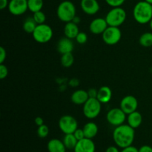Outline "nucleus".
<instances>
[{
	"label": "nucleus",
	"instance_id": "obj_22",
	"mask_svg": "<svg viewBox=\"0 0 152 152\" xmlns=\"http://www.w3.org/2000/svg\"><path fill=\"white\" fill-rule=\"evenodd\" d=\"M63 142L65 144V147L67 149H74L76 145H77V138L74 135V134H65V137H63Z\"/></svg>",
	"mask_w": 152,
	"mask_h": 152
},
{
	"label": "nucleus",
	"instance_id": "obj_29",
	"mask_svg": "<svg viewBox=\"0 0 152 152\" xmlns=\"http://www.w3.org/2000/svg\"><path fill=\"white\" fill-rule=\"evenodd\" d=\"M76 41L77 42V43L80 45H83L85 43L87 42L88 41V35L85 32H80L78 34V35L76 37Z\"/></svg>",
	"mask_w": 152,
	"mask_h": 152
},
{
	"label": "nucleus",
	"instance_id": "obj_42",
	"mask_svg": "<svg viewBox=\"0 0 152 152\" xmlns=\"http://www.w3.org/2000/svg\"><path fill=\"white\" fill-rule=\"evenodd\" d=\"M145 1H147V2H148V3H149V4H152V0H145Z\"/></svg>",
	"mask_w": 152,
	"mask_h": 152
},
{
	"label": "nucleus",
	"instance_id": "obj_21",
	"mask_svg": "<svg viewBox=\"0 0 152 152\" xmlns=\"http://www.w3.org/2000/svg\"><path fill=\"white\" fill-rule=\"evenodd\" d=\"M83 129L85 134V137L86 138H89V139L94 138L98 134V131H99L97 125L94 122H88L86 124H85Z\"/></svg>",
	"mask_w": 152,
	"mask_h": 152
},
{
	"label": "nucleus",
	"instance_id": "obj_32",
	"mask_svg": "<svg viewBox=\"0 0 152 152\" xmlns=\"http://www.w3.org/2000/svg\"><path fill=\"white\" fill-rule=\"evenodd\" d=\"M74 135L75 136V137L77 138L78 141L80 140L84 139V138L86 137L83 129H77V130L74 132Z\"/></svg>",
	"mask_w": 152,
	"mask_h": 152
},
{
	"label": "nucleus",
	"instance_id": "obj_15",
	"mask_svg": "<svg viewBox=\"0 0 152 152\" xmlns=\"http://www.w3.org/2000/svg\"><path fill=\"white\" fill-rule=\"evenodd\" d=\"M56 48L59 53H60L61 54H65V53H71L73 51L74 45L72 39L65 37L58 42Z\"/></svg>",
	"mask_w": 152,
	"mask_h": 152
},
{
	"label": "nucleus",
	"instance_id": "obj_7",
	"mask_svg": "<svg viewBox=\"0 0 152 152\" xmlns=\"http://www.w3.org/2000/svg\"><path fill=\"white\" fill-rule=\"evenodd\" d=\"M106 120L110 125L117 127L124 124L127 120V114L120 108H114L108 111Z\"/></svg>",
	"mask_w": 152,
	"mask_h": 152
},
{
	"label": "nucleus",
	"instance_id": "obj_18",
	"mask_svg": "<svg viewBox=\"0 0 152 152\" xmlns=\"http://www.w3.org/2000/svg\"><path fill=\"white\" fill-rule=\"evenodd\" d=\"M47 148L48 152H66L67 149L63 141L56 138H53L48 141Z\"/></svg>",
	"mask_w": 152,
	"mask_h": 152
},
{
	"label": "nucleus",
	"instance_id": "obj_10",
	"mask_svg": "<svg viewBox=\"0 0 152 152\" xmlns=\"http://www.w3.org/2000/svg\"><path fill=\"white\" fill-rule=\"evenodd\" d=\"M8 11L13 16H21L28 10V0H10Z\"/></svg>",
	"mask_w": 152,
	"mask_h": 152
},
{
	"label": "nucleus",
	"instance_id": "obj_12",
	"mask_svg": "<svg viewBox=\"0 0 152 152\" xmlns=\"http://www.w3.org/2000/svg\"><path fill=\"white\" fill-rule=\"evenodd\" d=\"M80 7L86 14L93 16L99 11L100 5L97 0H81Z\"/></svg>",
	"mask_w": 152,
	"mask_h": 152
},
{
	"label": "nucleus",
	"instance_id": "obj_35",
	"mask_svg": "<svg viewBox=\"0 0 152 152\" xmlns=\"http://www.w3.org/2000/svg\"><path fill=\"white\" fill-rule=\"evenodd\" d=\"M120 152H139V149H137L136 147L133 146V145H130L126 148H122V151Z\"/></svg>",
	"mask_w": 152,
	"mask_h": 152
},
{
	"label": "nucleus",
	"instance_id": "obj_38",
	"mask_svg": "<svg viewBox=\"0 0 152 152\" xmlns=\"http://www.w3.org/2000/svg\"><path fill=\"white\" fill-rule=\"evenodd\" d=\"M105 152H120L119 150L118 147L117 146H114V145H111V146L108 147L105 150Z\"/></svg>",
	"mask_w": 152,
	"mask_h": 152
},
{
	"label": "nucleus",
	"instance_id": "obj_19",
	"mask_svg": "<svg viewBox=\"0 0 152 152\" xmlns=\"http://www.w3.org/2000/svg\"><path fill=\"white\" fill-rule=\"evenodd\" d=\"M127 124L136 129L141 126L142 123V116L139 111H136L127 115Z\"/></svg>",
	"mask_w": 152,
	"mask_h": 152
},
{
	"label": "nucleus",
	"instance_id": "obj_6",
	"mask_svg": "<svg viewBox=\"0 0 152 152\" xmlns=\"http://www.w3.org/2000/svg\"><path fill=\"white\" fill-rule=\"evenodd\" d=\"M102 110V103L96 98H89L83 105V114L89 120L96 118Z\"/></svg>",
	"mask_w": 152,
	"mask_h": 152
},
{
	"label": "nucleus",
	"instance_id": "obj_24",
	"mask_svg": "<svg viewBox=\"0 0 152 152\" xmlns=\"http://www.w3.org/2000/svg\"><path fill=\"white\" fill-rule=\"evenodd\" d=\"M28 10L33 13L37 11H40L44 5L43 0H28Z\"/></svg>",
	"mask_w": 152,
	"mask_h": 152
},
{
	"label": "nucleus",
	"instance_id": "obj_20",
	"mask_svg": "<svg viewBox=\"0 0 152 152\" xmlns=\"http://www.w3.org/2000/svg\"><path fill=\"white\" fill-rule=\"evenodd\" d=\"M80 32L78 25L74 23L73 22L65 23V27H64V34H65V37H68L71 39H76Z\"/></svg>",
	"mask_w": 152,
	"mask_h": 152
},
{
	"label": "nucleus",
	"instance_id": "obj_17",
	"mask_svg": "<svg viewBox=\"0 0 152 152\" xmlns=\"http://www.w3.org/2000/svg\"><path fill=\"white\" fill-rule=\"evenodd\" d=\"M112 98V91L108 86H102L98 89L96 99L102 104L108 103Z\"/></svg>",
	"mask_w": 152,
	"mask_h": 152
},
{
	"label": "nucleus",
	"instance_id": "obj_4",
	"mask_svg": "<svg viewBox=\"0 0 152 152\" xmlns=\"http://www.w3.org/2000/svg\"><path fill=\"white\" fill-rule=\"evenodd\" d=\"M127 18L126 11L122 7H112L107 13L105 19L108 26L120 27L126 22Z\"/></svg>",
	"mask_w": 152,
	"mask_h": 152
},
{
	"label": "nucleus",
	"instance_id": "obj_1",
	"mask_svg": "<svg viewBox=\"0 0 152 152\" xmlns=\"http://www.w3.org/2000/svg\"><path fill=\"white\" fill-rule=\"evenodd\" d=\"M135 129L128 124L115 127L113 132V140L117 147L124 148L132 145L135 137Z\"/></svg>",
	"mask_w": 152,
	"mask_h": 152
},
{
	"label": "nucleus",
	"instance_id": "obj_40",
	"mask_svg": "<svg viewBox=\"0 0 152 152\" xmlns=\"http://www.w3.org/2000/svg\"><path fill=\"white\" fill-rule=\"evenodd\" d=\"M72 22H74V23H75V24H77V25H78V24H80V22H81V19H80V16H74V19H73Z\"/></svg>",
	"mask_w": 152,
	"mask_h": 152
},
{
	"label": "nucleus",
	"instance_id": "obj_9",
	"mask_svg": "<svg viewBox=\"0 0 152 152\" xmlns=\"http://www.w3.org/2000/svg\"><path fill=\"white\" fill-rule=\"evenodd\" d=\"M102 40L108 45H114L120 41L122 32L118 27L108 26L102 34Z\"/></svg>",
	"mask_w": 152,
	"mask_h": 152
},
{
	"label": "nucleus",
	"instance_id": "obj_5",
	"mask_svg": "<svg viewBox=\"0 0 152 152\" xmlns=\"http://www.w3.org/2000/svg\"><path fill=\"white\" fill-rule=\"evenodd\" d=\"M33 38L37 42L40 44H45L51 40L53 36V29L50 25L47 24L37 25V28L32 34Z\"/></svg>",
	"mask_w": 152,
	"mask_h": 152
},
{
	"label": "nucleus",
	"instance_id": "obj_3",
	"mask_svg": "<svg viewBox=\"0 0 152 152\" xmlns=\"http://www.w3.org/2000/svg\"><path fill=\"white\" fill-rule=\"evenodd\" d=\"M56 16L58 19L62 22H72L74 16H77V9L74 3L68 0L59 3L56 9Z\"/></svg>",
	"mask_w": 152,
	"mask_h": 152
},
{
	"label": "nucleus",
	"instance_id": "obj_37",
	"mask_svg": "<svg viewBox=\"0 0 152 152\" xmlns=\"http://www.w3.org/2000/svg\"><path fill=\"white\" fill-rule=\"evenodd\" d=\"M8 0H0V9L1 10H4L6 7H8L9 4Z\"/></svg>",
	"mask_w": 152,
	"mask_h": 152
},
{
	"label": "nucleus",
	"instance_id": "obj_25",
	"mask_svg": "<svg viewBox=\"0 0 152 152\" xmlns=\"http://www.w3.org/2000/svg\"><path fill=\"white\" fill-rule=\"evenodd\" d=\"M139 43L144 48H150L152 46V33L145 32L140 37Z\"/></svg>",
	"mask_w": 152,
	"mask_h": 152
},
{
	"label": "nucleus",
	"instance_id": "obj_36",
	"mask_svg": "<svg viewBox=\"0 0 152 152\" xmlns=\"http://www.w3.org/2000/svg\"><path fill=\"white\" fill-rule=\"evenodd\" d=\"M139 152H152V147L148 145H144L139 148Z\"/></svg>",
	"mask_w": 152,
	"mask_h": 152
},
{
	"label": "nucleus",
	"instance_id": "obj_14",
	"mask_svg": "<svg viewBox=\"0 0 152 152\" xmlns=\"http://www.w3.org/2000/svg\"><path fill=\"white\" fill-rule=\"evenodd\" d=\"M96 146L95 143L92 139L85 137L84 139L80 140L77 142L75 148H74V152H95Z\"/></svg>",
	"mask_w": 152,
	"mask_h": 152
},
{
	"label": "nucleus",
	"instance_id": "obj_2",
	"mask_svg": "<svg viewBox=\"0 0 152 152\" xmlns=\"http://www.w3.org/2000/svg\"><path fill=\"white\" fill-rule=\"evenodd\" d=\"M133 17L140 25L149 23L152 19V4L145 0L138 1L134 7Z\"/></svg>",
	"mask_w": 152,
	"mask_h": 152
},
{
	"label": "nucleus",
	"instance_id": "obj_30",
	"mask_svg": "<svg viewBox=\"0 0 152 152\" xmlns=\"http://www.w3.org/2000/svg\"><path fill=\"white\" fill-rule=\"evenodd\" d=\"M107 4L111 7H121L126 0H105Z\"/></svg>",
	"mask_w": 152,
	"mask_h": 152
},
{
	"label": "nucleus",
	"instance_id": "obj_8",
	"mask_svg": "<svg viewBox=\"0 0 152 152\" xmlns=\"http://www.w3.org/2000/svg\"><path fill=\"white\" fill-rule=\"evenodd\" d=\"M59 128L65 134H74V132L78 129V122L73 116L64 115L59 119Z\"/></svg>",
	"mask_w": 152,
	"mask_h": 152
},
{
	"label": "nucleus",
	"instance_id": "obj_31",
	"mask_svg": "<svg viewBox=\"0 0 152 152\" xmlns=\"http://www.w3.org/2000/svg\"><path fill=\"white\" fill-rule=\"evenodd\" d=\"M8 75V69L6 65L4 64H1L0 65V79L1 80H4Z\"/></svg>",
	"mask_w": 152,
	"mask_h": 152
},
{
	"label": "nucleus",
	"instance_id": "obj_16",
	"mask_svg": "<svg viewBox=\"0 0 152 152\" xmlns=\"http://www.w3.org/2000/svg\"><path fill=\"white\" fill-rule=\"evenodd\" d=\"M88 99L89 96L88 91L83 90V89H79V90L75 91L74 92H73L71 96V102L77 105H84Z\"/></svg>",
	"mask_w": 152,
	"mask_h": 152
},
{
	"label": "nucleus",
	"instance_id": "obj_34",
	"mask_svg": "<svg viewBox=\"0 0 152 152\" xmlns=\"http://www.w3.org/2000/svg\"><path fill=\"white\" fill-rule=\"evenodd\" d=\"M87 91L88 94L89 98H96V96H97L98 90L94 88L88 89V91Z\"/></svg>",
	"mask_w": 152,
	"mask_h": 152
},
{
	"label": "nucleus",
	"instance_id": "obj_28",
	"mask_svg": "<svg viewBox=\"0 0 152 152\" xmlns=\"http://www.w3.org/2000/svg\"><path fill=\"white\" fill-rule=\"evenodd\" d=\"M49 134V128L48 126L43 124L42 126H38L37 129V134L40 138H45L47 137Z\"/></svg>",
	"mask_w": 152,
	"mask_h": 152
},
{
	"label": "nucleus",
	"instance_id": "obj_39",
	"mask_svg": "<svg viewBox=\"0 0 152 152\" xmlns=\"http://www.w3.org/2000/svg\"><path fill=\"white\" fill-rule=\"evenodd\" d=\"M34 122H35V124L37 125V126H42V125L44 124V120H43V119L40 117H37V118L34 120Z\"/></svg>",
	"mask_w": 152,
	"mask_h": 152
},
{
	"label": "nucleus",
	"instance_id": "obj_11",
	"mask_svg": "<svg viewBox=\"0 0 152 152\" xmlns=\"http://www.w3.org/2000/svg\"><path fill=\"white\" fill-rule=\"evenodd\" d=\"M120 108L127 115L134 111H136L138 108L137 99L132 95H127L121 99Z\"/></svg>",
	"mask_w": 152,
	"mask_h": 152
},
{
	"label": "nucleus",
	"instance_id": "obj_33",
	"mask_svg": "<svg viewBox=\"0 0 152 152\" xmlns=\"http://www.w3.org/2000/svg\"><path fill=\"white\" fill-rule=\"evenodd\" d=\"M6 57H7L6 50L3 47H1L0 48V63H4V62L6 59Z\"/></svg>",
	"mask_w": 152,
	"mask_h": 152
},
{
	"label": "nucleus",
	"instance_id": "obj_43",
	"mask_svg": "<svg viewBox=\"0 0 152 152\" xmlns=\"http://www.w3.org/2000/svg\"><path fill=\"white\" fill-rule=\"evenodd\" d=\"M36 152H37V151H36Z\"/></svg>",
	"mask_w": 152,
	"mask_h": 152
},
{
	"label": "nucleus",
	"instance_id": "obj_26",
	"mask_svg": "<svg viewBox=\"0 0 152 152\" xmlns=\"http://www.w3.org/2000/svg\"><path fill=\"white\" fill-rule=\"evenodd\" d=\"M61 64L64 68H70L73 65L74 62V57L72 53H65V54H62L60 59Z\"/></svg>",
	"mask_w": 152,
	"mask_h": 152
},
{
	"label": "nucleus",
	"instance_id": "obj_23",
	"mask_svg": "<svg viewBox=\"0 0 152 152\" xmlns=\"http://www.w3.org/2000/svg\"><path fill=\"white\" fill-rule=\"evenodd\" d=\"M37 24L35 22L33 17H28L24 21L23 25H22V28L24 31L28 34H33L35 28H37Z\"/></svg>",
	"mask_w": 152,
	"mask_h": 152
},
{
	"label": "nucleus",
	"instance_id": "obj_41",
	"mask_svg": "<svg viewBox=\"0 0 152 152\" xmlns=\"http://www.w3.org/2000/svg\"><path fill=\"white\" fill-rule=\"evenodd\" d=\"M148 24H149L150 28H151V31H152V19H151V20L150 21V22H149V23H148Z\"/></svg>",
	"mask_w": 152,
	"mask_h": 152
},
{
	"label": "nucleus",
	"instance_id": "obj_27",
	"mask_svg": "<svg viewBox=\"0 0 152 152\" xmlns=\"http://www.w3.org/2000/svg\"><path fill=\"white\" fill-rule=\"evenodd\" d=\"M32 17L34 18V19L37 22V25H41V24L45 23L46 16L42 10L34 13Z\"/></svg>",
	"mask_w": 152,
	"mask_h": 152
},
{
	"label": "nucleus",
	"instance_id": "obj_13",
	"mask_svg": "<svg viewBox=\"0 0 152 152\" xmlns=\"http://www.w3.org/2000/svg\"><path fill=\"white\" fill-rule=\"evenodd\" d=\"M108 27L105 18H95L91 22L89 25V30L91 33L95 35L102 34Z\"/></svg>",
	"mask_w": 152,
	"mask_h": 152
}]
</instances>
